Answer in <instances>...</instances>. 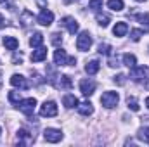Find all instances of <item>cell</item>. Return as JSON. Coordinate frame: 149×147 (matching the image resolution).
Segmentation results:
<instances>
[{"label":"cell","instance_id":"28","mask_svg":"<svg viewBox=\"0 0 149 147\" xmlns=\"http://www.w3.org/2000/svg\"><path fill=\"white\" fill-rule=\"evenodd\" d=\"M88 7L95 12H99L102 9V0H88Z\"/></svg>","mask_w":149,"mask_h":147},{"label":"cell","instance_id":"25","mask_svg":"<svg viewBox=\"0 0 149 147\" xmlns=\"http://www.w3.org/2000/svg\"><path fill=\"white\" fill-rule=\"evenodd\" d=\"M21 21H23V26H28L30 23H33V14L30 10H23L21 14Z\"/></svg>","mask_w":149,"mask_h":147},{"label":"cell","instance_id":"21","mask_svg":"<svg viewBox=\"0 0 149 147\" xmlns=\"http://www.w3.org/2000/svg\"><path fill=\"white\" fill-rule=\"evenodd\" d=\"M99 68H101V62L99 61H90V62H87V66H85V71L88 74H95L99 71Z\"/></svg>","mask_w":149,"mask_h":147},{"label":"cell","instance_id":"38","mask_svg":"<svg viewBox=\"0 0 149 147\" xmlns=\"http://www.w3.org/2000/svg\"><path fill=\"white\" fill-rule=\"evenodd\" d=\"M64 2H66V3H71V2H74V0H64Z\"/></svg>","mask_w":149,"mask_h":147},{"label":"cell","instance_id":"20","mask_svg":"<svg viewBox=\"0 0 149 147\" xmlns=\"http://www.w3.org/2000/svg\"><path fill=\"white\" fill-rule=\"evenodd\" d=\"M123 64L132 69L134 66H137V57L134 54H123Z\"/></svg>","mask_w":149,"mask_h":147},{"label":"cell","instance_id":"24","mask_svg":"<svg viewBox=\"0 0 149 147\" xmlns=\"http://www.w3.org/2000/svg\"><path fill=\"white\" fill-rule=\"evenodd\" d=\"M137 137H139V140H142L144 144H149V126H142V128L137 132Z\"/></svg>","mask_w":149,"mask_h":147},{"label":"cell","instance_id":"2","mask_svg":"<svg viewBox=\"0 0 149 147\" xmlns=\"http://www.w3.org/2000/svg\"><path fill=\"white\" fill-rule=\"evenodd\" d=\"M16 107L21 111L23 114H26V116H31V114L35 112V107H37V99H35V97L21 99V101L16 104Z\"/></svg>","mask_w":149,"mask_h":147},{"label":"cell","instance_id":"14","mask_svg":"<svg viewBox=\"0 0 149 147\" xmlns=\"http://www.w3.org/2000/svg\"><path fill=\"white\" fill-rule=\"evenodd\" d=\"M78 112L81 114V116H90V114H94V106H92V102H88V101H85V102H78Z\"/></svg>","mask_w":149,"mask_h":147},{"label":"cell","instance_id":"33","mask_svg":"<svg viewBox=\"0 0 149 147\" xmlns=\"http://www.w3.org/2000/svg\"><path fill=\"white\" fill-rule=\"evenodd\" d=\"M50 42H52L54 45H57V47H59V45L63 43V35H61V33H54L52 38H50Z\"/></svg>","mask_w":149,"mask_h":147},{"label":"cell","instance_id":"27","mask_svg":"<svg viewBox=\"0 0 149 147\" xmlns=\"http://www.w3.org/2000/svg\"><path fill=\"white\" fill-rule=\"evenodd\" d=\"M127 106H128V109L135 111V112L141 109V106H139V102H137L135 97H128V99H127Z\"/></svg>","mask_w":149,"mask_h":147},{"label":"cell","instance_id":"11","mask_svg":"<svg viewBox=\"0 0 149 147\" xmlns=\"http://www.w3.org/2000/svg\"><path fill=\"white\" fill-rule=\"evenodd\" d=\"M10 85L16 87V88H23V90H26V88L30 87L28 80H26L23 74H12V76H10Z\"/></svg>","mask_w":149,"mask_h":147},{"label":"cell","instance_id":"5","mask_svg":"<svg viewBox=\"0 0 149 147\" xmlns=\"http://www.w3.org/2000/svg\"><path fill=\"white\" fill-rule=\"evenodd\" d=\"M92 47V37L88 31H81L78 38H76V49L81 50V52H87L88 49Z\"/></svg>","mask_w":149,"mask_h":147},{"label":"cell","instance_id":"4","mask_svg":"<svg viewBox=\"0 0 149 147\" xmlns=\"http://www.w3.org/2000/svg\"><path fill=\"white\" fill-rule=\"evenodd\" d=\"M118 101H120V95H118V92H113V90L104 92L102 97H101V104H102L106 109H113V107L118 104Z\"/></svg>","mask_w":149,"mask_h":147},{"label":"cell","instance_id":"29","mask_svg":"<svg viewBox=\"0 0 149 147\" xmlns=\"http://www.w3.org/2000/svg\"><path fill=\"white\" fill-rule=\"evenodd\" d=\"M111 45H108V43H101L99 45V54L101 55H111Z\"/></svg>","mask_w":149,"mask_h":147},{"label":"cell","instance_id":"6","mask_svg":"<svg viewBox=\"0 0 149 147\" xmlns=\"http://www.w3.org/2000/svg\"><path fill=\"white\" fill-rule=\"evenodd\" d=\"M57 114V104L54 101H45L42 106H40V116L43 118H52Z\"/></svg>","mask_w":149,"mask_h":147},{"label":"cell","instance_id":"26","mask_svg":"<svg viewBox=\"0 0 149 147\" xmlns=\"http://www.w3.org/2000/svg\"><path fill=\"white\" fill-rule=\"evenodd\" d=\"M137 21H139L146 30H149V14L148 12H144V14H137Z\"/></svg>","mask_w":149,"mask_h":147},{"label":"cell","instance_id":"8","mask_svg":"<svg viewBox=\"0 0 149 147\" xmlns=\"http://www.w3.org/2000/svg\"><path fill=\"white\" fill-rule=\"evenodd\" d=\"M43 139L47 142H50V144H56V142H59L63 139V132L57 130V128H47L43 132Z\"/></svg>","mask_w":149,"mask_h":147},{"label":"cell","instance_id":"18","mask_svg":"<svg viewBox=\"0 0 149 147\" xmlns=\"http://www.w3.org/2000/svg\"><path fill=\"white\" fill-rule=\"evenodd\" d=\"M63 104H64L68 109H71V107H76V106H78V99L74 97L73 94H66V95L63 97Z\"/></svg>","mask_w":149,"mask_h":147},{"label":"cell","instance_id":"32","mask_svg":"<svg viewBox=\"0 0 149 147\" xmlns=\"http://www.w3.org/2000/svg\"><path fill=\"white\" fill-rule=\"evenodd\" d=\"M113 80H114V83H116V85H125V83H127V76H125L123 73L116 74Z\"/></svg>","mask_w":149,"mask_h":147},{"label":"cell","instance_id":"7","mask_svg":"<svg viewBox=\"0 0 149 147\" xmlns=\"http://www.w3.org/2000/svg\"><path fill=\"white\" fill-rule=\"evenodd\" d=\"M61 26H64L71 35H74V33H78V30H80V24H78V21L74 19V17H71V16H66V17H63L61 19Z\"/></svg>","mask_w":149,"mask_h":147},{"label":"cell","instance_id":"9","mask_svg":"<svg viewBox=\"0 0 149 147\" xmlns=\"http://www.w3.org/2000/svg\"><path fill=\"white\" fill-rule=\"evenodd\" d=\"M80 92L85 97H90L95 92V81H92V80H81L80 81Z\"/></svg>","mask_w":149,"mask_h":147},{"label":"cell","instance_id":"40","mask_svg":"<svg viewBox=\"0 0 149 147\" xmlns=\"http://www.w3.org/2000/svg\"><path fill=\"white\" fill-rule=\"evenodd\" d=\"M135 2H146V0H135Z\"/></svg>","mask_w":149,"mask_h":147},{"label":"cell","instance_id":"10","mask_svg":"<svg viewBox=\"0 0 149 147\" xmlns=\"http://www.w3.org/2000/svg\"><path fill=\"white\" fill-rule=\"evenodd\" d=\"M37 21H38V24H42V26H50V24L54 23V12H50V10L43 9V10L38 14Z\"/></svg>","mask_w":149,"mask_h":147},{"label":"cell","instance_id":"19","mask_svg":"<svg viewBox=\"0 0 149 147\" xmlns=\"http://www.w3.org/2000/svg\"><path fill=\"white\" fill-rule=\"evenodd\" d=\"M3 47L9 49V50H16L19 47V42L14 37H3Z\"/></svg>","mask_w":149,"mask_h":147},{"label":"cell","instance_id":"22","mask_svg":"<svg viewBox=\"0 0 149 147\" xmlns=\"http://www.w3.org/2000/svg\"><path fill=\"white\" fill-rule=\"evenodd\" d=\"M108 7L111 10H114V12H120V10H123L125 3H123V0H109L108 2Z\"/></svg>","mask_w":149,"mask_h":147},{"label":"cell","instance_id":"3","mask_svg":"<svg viewBox=\"0 0 149 147\" xmlns=\"http://www.w3.org/2000/svg\"><path fill=\"white\" fill-rule=\"evenodd\" d=\"M130 78L135 83H144L149 78V68H146V66H134L132 71H130Z\"/></svg>","mask_w":149,"mask_h":147},{"label":"cell","instance_id":"1","mask_svg":"<svg viewBox=\"0 0 149 147\" xmlns=\"http://www.w3.org/2000/svg\"><path fill=\"white\" fill-rule=\"evenodd\" d=\"M54 62L57 66H74L76 64V59L71 57V55H68L66 50L59 47L57 50H54Z\"/></svg>","mask_w":149,"mask_h":147},{"label":"cell","instance_id":"34","mask_svg":"<svg viewBox=\"0 0 149 147\" xmlns=\"http://www.w3.org/2000/svg\"><path fill=\"white\" fill-rule=\"evenodd\" d=\"M109 66H111V68L120 66V64H118V57H111V59H109Z\"/></svg>","mask_w":149,"mask_h":147},{"label":"cell","instance_id":"23","mask_svg":"<svg viewBox=\"0 0 149 147\" xmlns=\"http://www.w3.org/2000/svg\"><path fill=\"white\" fill-rule=\"evenodd\" d=\"M43 43V35L42 33H33V37L30 38V45L33 47V49H37Z\"/></svg>","mask_w":149,"mask_h":147},{"label":"cell","instance_id":"35","mask_svg":"<svg viewBox=\"0 0 149 147\" xmlns=\"http://www.w3.org/2000/svg\"><path fill=\"white\" fill-rule=\"evenodd\" d=\"M3 24H5V21H3V16H2V14H0V28H2V26H3Z\"/></svg>","mask_w":149,"mask_h":147},{"label":"cell","instance_id":"30","mask_svg":"<svg viewBox=\"0 0 149 147\" xmlns=\"http://www.w3.org/2000/svg\"><path fill=\"white\" fill-rule=\"evenodd\" d=\"M7 97H9V101H10L12 104H17V102L21 101V94H19V92H14V90H12V92H9V95H7Z\"/></svg>","mask_w":149,"mask_h":147},{"label":"cell","instance_id":"17","mask_svg":"<svg viewBox=\"0 0 149 147\" xmlns=\"http://www.w3.org/2000/svg\"><path fill=\"white\" fill-rule=\"evenodd\" d=\"M95 21L99 23V26H102V28H106L109 23H111V16L108 14V12H97V16H95Z\"/></svg>","mask_w":149,"mask_h":147},{"label":"cell","instance_id":"15","mask_svg":"<svg viewBox=\"0 0 149 147\" xmlns=\"http://www.w3.org/2000/svg\"><path fill=\"white\" fill-rule=\"evenodd\" d=\"M17 140H19V144H31L33 140H35V137L33 135H30V132H26V130H17Z\"/></svg>","mask_w":149,"mask_h":147},{"label":"cell","instance_id":"36","mask_svg":"<svg viewBox=\"0 0 149 147\" xmlns=\"http://www.w3.org/2000/svg\"><path fill=\"white\" fill-rule=\"evenodd\" d=\"M38 2V5H40V7H45V0H37Z\"/></svg>","mask_w":149,"mask_h":147},{"label":"cell","instance_id":"16","mask_svg":"<svg viewBox=\"0 0 149 147\" xmlns=\"http://www.w3.org/2000/svg\"><path fill=\"white\" fill-rule=\"evenodd\" d=\"M127 31H128V24H127V23H123V21L116 23V24H114V28H113L114 37H125V35H127Z\"/></svg>","mask_w":149,"mask_h":147},{"label":"cell","instance_id":"41","mask_svg":"<svg viewBox=\"0 0 149 147\" xmlns=\"http://www.w3.org/2000/svg\"><path fill=\"white\" fill-rule=\"evenodd\" d=\"M0 133H2V128H0Z\"/></svg>","mask_w":149,"mask_h":147},{"label":"cell","instance_id":"37","mask_svg":"<svg viewBox=\"0 0 149 147\" xmlns=\"http://www.w3.org/2000/svg\"><path fill=\"white\" fill-rule=\"evenodd\" d=\"M146 106H148V109H149V97L146 99Z\"/></svg>","mask_w":149,"mask_h":147},{"label":"cell","instance_id":"31","mask_svg":"<svg viewBox=\"0 0 149 147\" xmlns=\"http://www.w3.org/2000/svg\"><path fill=\"white\" fill-rule=\"evenodd\" d=\"M142 35H144V31H142V30H130V38H132L134 42H139Z\"/></svg>","mask_w":149,"mask_h":147},{"label":"cell","instance_id":"39","mask_svg":"<svg viewBox=\"0 0 149 147\" xmlns=\"http://www.w3.org/2000/svg\"><path fill=\"white\" fill-rule=\"evenodd\" d=\"M3 2H7V0H0V3H3Z\"/></svg>","mask_w":149,"mask_h":147},{"label":"cell","instance_id":"12","mask_svg":"<svg viewBox=\"0 0 149 147\" xmlns=\"http://www.w3.org/2000/svg\"><path fill=\"white\" fill-rule=\"evenodd\" d=\"M47 59V49L45 47H37V50H33L31 52V61L33 62H42V61H45Z\"/></svg>","mask_w":149,"mask_h":147},{"label":"cell","instance_id":"13","mask_svg":"<svg viewBox=\"0 0 149 147\" xmlns=\"http://www.w3.org/2000/svg\"><path fill=\"white\" fill-rule=\"evenodd\" d=\"M54 87L56 88H71V78L68 76V74H59L57 76V80L54 81Z\"/></svg>","mask_w":149,"mask_h":147}]
</instances>
